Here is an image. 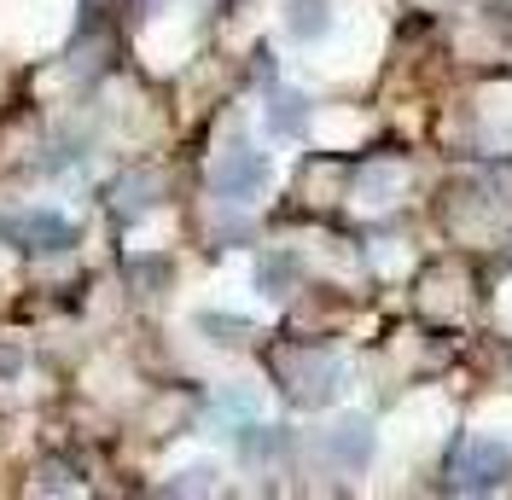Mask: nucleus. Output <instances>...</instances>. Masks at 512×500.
<instances>
[{"instance_id":"nucleus-1","label":"nucleus","mask_w":512,"mask_h":500,"mask_svg":"<svg viewBox=\"0 0 512 500\" xmlns=\"http://www.w3.org/2000/svg\"><path fill=\"white\" fill-rule=\"evenodd\" d=\"M0 239L12 250H30V256H53V250L76 245V227L53 210H18V216H0Z\"/></svg>"},{"instance_id":"nucleus-2","label":"nucleus","mask_w":512,"mask_h":500,"mask_svg":"<svg viewBox=\"0 0 512 500\" xmlns=\"http://www.w3.org/2000/svg\"><path fill=\"white\" fill-rule=\"evenodd\" d=\"M216 192L222 198H256V192L268 187V157L251 152V146H239V152H227L222 163H216Z\"/></svg>"},{"instance_id":"nucleus-3","label":"nucleus","mask_w":512,"mask_h":500,"mask_svg":"<svg viewBox=\"0 0 512 500\" xmlns=\"http://www.w3.org/2000/svg\"><path fill=\"white\" fill-rule=\"evenodd\" d=\"M291 367H297V384H291V402H326L332 390H338V367L326 361V355H291Z\"/></svg>"},{"instance_id":"nucleus-4","label":"nucleus","mask_w":512,"mask_h":500,"mask_svg":"<svg viewBox=\"0 0 512 500\" xmlns=\"http://www.w3.org/2000/svg\"><path fill=\"white\" fill-rule=\"evenodd\" d=\"M286 30L297 35V41H315V35L332 30V6H326V0H291Z\"/></svg>"},{"instance_id":"nucleus-5","label":"nucleus","mask_w":512,"mask_h":500,"mask_svg":"<svg viewBox=\"0 0 512 500\" xmlns=\"http://www.w3.org/2000/svg\"><path fill=\"white\" fill-rule=\"evenodd\" d=\"M367 448H373V431H367L361 419H344V425L332 431V454H338L344 466H361V460H367Z\"/></svg>"},{"instance_id":"nucleus-6","label":"nucleus","mask_w":512,"mask_h":500,"mask_svg":"<svg viewBox=\"0 0 512 500\" xmlns=\"http://www.w3.org/2000/svg\"><path fill=\"white\" fill-rule=\"evenodd\" d=\"M152 192H158V175H128V181H117L111 198H117V210H123V216H140V210H152V204H158Z\"/></svg>"},{"instance_id":"nucleus-7","label":"nucleus","mask_w":512,"mask_h":500,"mask_svg":"<svg viewBox=\"0 0 512 500\" xmlns=\"http://www.w3.org/2000/svg\"><path fill=\"white\" fill-rule=\"evenodd\" d=\"M303 123H309V105H303V94H274L268 128H274V134H303Z\"/></svg>"},{"instance_id":"nucleus-8","label":"nucleus","mask_w":512,"mask_h":500,"mask_svg":"<svg viewBox=\"0 0 512 500\" xmlns=\"http://www.w3.org/2000/svg\"><path fill=\"white\" fill-rule=\"evenodd\" d=\"M291 274H297V262H291V256H262V262H256V285H262L268 297H286L280 285H291Z\"/></svg>"},{"instance_id":"nucleus-9","label":"nucleus","mask_w":512,"mask_h":500,"mask_svg":"<svg viewBox=\"0 0 512 500\" xmlns=\"http://www.w3.org/2000/svg\"><path fill=\"white\" fill-rule=\"evenodd\" d=\"M198 326L204 332H216V344H245V320H233V314H198Z\"/></svg>"},{"instance_id":"nucleus-10","label":"nucleus","mask_w":512,"mask_h":500,"mask_svg":"<svg viewBox=\"0 0 512 500\" xmlns=\"http://www.w3.org/2000/svg\"><path fill=\"white\" fill-rule=\"evenodd\" d=\"M210 477H216L210 466H192V471H181V477H175V489H210Z\"/></svg>"}]
</instances>
